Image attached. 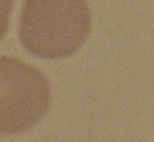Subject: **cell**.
<instances>
[{
    "mask_svg": "<svg viewBox=\"0 0 154 142\" xmlns=\"http://www.w3.org/2000/svg\"><path fill=\"white\" fill-rule=\"evenodd\" d=\"M91 25L86 0H25L18 34L31 53L60 59L71 56L83 46Z\"/></svg>",
    "mask_w": 154,
    "mask_h": 142,
    "instance_id": "obj_1",
    "label": "cell"
},
{
    "mask_svg": "<svg viewBox=\"0 0 154 142\" xmlns=\"http://www.w3.org/2000/svg\"><path fill=\"white\" fill-rule=\"evenodd\" d=\"M51 90L45 73L16 57L0 56V134L24 133L50 108Z\"/></svg>",
    "mask_w": 154,
    "mask_h": 142,
    "instance_id": "obj_2",
    "label": "cell"
},
{
    "mask_svg": "<svg viewBox=\"0 0 154 142\" xmlns=\"http://www.w3.org/2000/svg\"><path fill=\"white\" fill-rule=\"evenodd\" d=\"M14 2L15 0H0V40L8 27Z\"/></svg>",
    "mask_w": 154,
    "mask_h": 142,
    "instance_id": "obj_3",
    "label": "cell"
}]
</instances>
